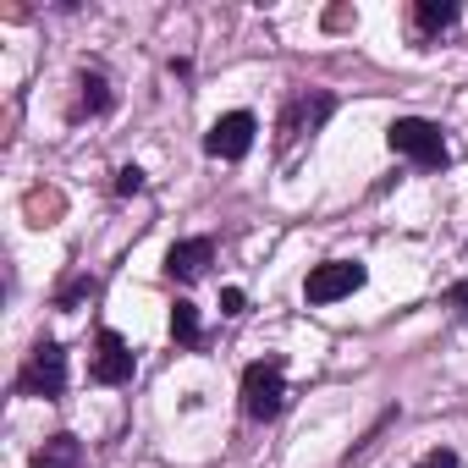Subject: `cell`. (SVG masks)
Instances as JSON below:
<instances>
[{"label": "cell", "mask_w": 468, "mask_h": 468, "mask_svg": "<svg viewBox=\"0 0 468 468\" xmlns=\"http://www.w3.org/2000/svg\"><path fill=\"white\" fill-rule=\"evenodd\" d=\"M386 144H391L397 154H408L413 165H424V171H441V165H446V138H441V127L424 122V116H397V122L386 127Z\"/></svg>", "instance_id": "obj_1"}, {"label": "cell", "mask_w": 468, "mask_h": 468, "mask_svg": "<svg viewBox=\"0 0 468 468\" xmlns=\"http://www.w3.org/2000/svg\"><path fill=\"white\" fill-rule=\"evenodd\" d=\"M287 408V380H282V358H260L243 369V413L249 419H276Z\"/></svg>", "instance_id": "obj_2"}, {"label": "cell", "mask_w": 468, "mask_h": 468, "mask_svg": "<svg viewBox=\"0 0 468 468\" xmlns=\"http://www.w3.org/2000/svg\"><path fill=\"white\" fill-rule=\"evenodd\" d=\"M17 391L23 397H61L67 391V353H61V342H39L28 353V364L17 375Z\"/></svg>", "instance_id": "obj_3"}, {"label": "cell", "mask_w": 468, "mask_h": 468, "mask_svg": "<svg viewBox=\"0 0 468 468\" xmlns=\"http://www.w3.org/2000/svg\"><path fill=\"white\" fill-rule=\"evenodd\" d=\"M358 287H364V265L358 260H325V265L309 271L303 298L309 303H336V298H353Z\"/></svg>", "instance_id": "obj_4"}, {"label": "cell", "mask_w": 468, "mask_h": 468, "mask_svg": "<svg viewBox=\"0 0 468 468\" xmlns=\"http://www.w3.org/2000/svg\"><path fill=\"white\" fill-rule=\"evenodd\" d=\"M254 133H260V122H254L249 111H226V116L204 133V149H209L215 160H243V154L254 149Z\"/></svg>", "instance_id": "obj_5"}, {"label": "cell", "mask_w": 468, "mask_h": 468, "mask_svg": "<svg viewBox=\"0 0 468 468\" xmlns=\"http://www.w3.org/2000/svg\"><path fill=\"white\" fill-rule=\"evenodd\" d=\"M133 369H138L133 347H127L116 331H100V336H94V364H89V375H94L100 386H127Z\"/></svg>", "instance_id": "obj_6"}, {"label": "cell", "mask_w": 468, "mask_h": 468, "mask_svg": "<svg viewBox=\"0 0 468 468\" xmlns=\"http://www.w3.org/2000/svg\"><path fill=\"white\" fill-rule=\"evenodd\" d=\"M331 111H336V100H331V94H298V100L282 111V144H298V138H303V133H314Z\"/></svg>", "instance_id": "obj_7"}, {"label": "cell", "mask_w": 468, "mask_h": 468, "mask_svg": "<svg viewBox=\"0 0 468 468\" xmlns=\"http://www.w3.org/2000/svg\"><path fill=\"white\" fill-rule=\"evenodd\" d=\"M209 265H215V243H209V238L171 243V254H165V276H171V282H198Z\"/></svg>", "instance_id": "obj_8"}, {"label": "cell", "mask_w": 468, "mask_h": 468, "mask_svg": "<svg viewBox=\"0 0 468 468\" xmlns=\"http://www.w3.org/2000/svg\"><path fill=\"white\" fill-rule=\"evenodd\" d=\"M28 468H83V441L78 435H50Z\"/></svg>", "instance_id": "obj_9"}, {"label": "cell", "mask_w": 468, "mask_h": 468, "mask_svg": "<svg viewBox=\"0 0 468 468\" xmlns=\"http://www.w3.org/2000/svg\"><path fill=\"white\" fill-rule=\"evenodd\" d=\"M457 17H463V6H457V0H419V6H413V23H419V34L452 28Z\"/></svg>", "instance_id": "obj_10"}, {"label": "cell", "mask_w": 468, "mask_h": 468, "mask_svg": "<svg viewBox=\"0 0 468 468\" xmlns=\"http://www.w3.org/2000/svg\"><path fill=\"white\" fill-rule=\"evenodd\" d=\"M171 336H176L182 347H198V342H204V325H198V309H193L187 298H176V303H171Z\"/></svg>", "instance_id": "obj_11"}, {"label": "cell", "mask_w": 468, "mask_h": 468, "mask_svg": "<svg viewBox=\"0 0 468 468\" xmlns=\"http://www.w3.org/2000/svg\"><path fill=\"white\" fill-rule=\"evenodd\" d=\"M78 89H83V94H78V111L100 116V111L111 105V89H105V78H100V72H83V78H78Z\"/></svg>", "instance_id": "obj_12"}, {"label": "cell", "mask_w": 468, "mask_h": 468, "mask_svg": "<svg viewBox=\"0 0 468 468\" xmlns=\"http://www.w3.org/2000/svg\"><path fill=\"white\" fill-rule=\"evenodd\" d=\"M23 209H28V220H34V226H50V220L61 215V193H45V187H34V193L23 198Z\"/></svg>", "instance_id": "obj_13"}, {"label": "cell", "mask_w": 468, "mask_h": 468, "mask_svg": "<svg viewBox=\"0 0 468 468\" xmlns=\"http://www.w3.org/2000/svg\"><path fill=\"white\" fill-rule=\"evenodd\" d=\"M413 468H457V452H446V446H435V452H424Z\"/></svg>", "instance_id": "obj_14"}, {"label": "cell", "mask_w": 468, "mask_h": 468, "mask_svg": "<svg viewBox=\"0 0 468 468\" xmlns=\"http://www.w3.org/2000/svg\"><path fill=\"white\" fill-rule=\"evenodd\" d=\"M138 187H144V171L138 165H122L116 171V193H138Z\"/></svg>", "instance_id": "obj_15"}, {"label": "cell", "mask_w": 468, "mask_h": 468, "mask_svg": "<svg viewBox=\"0 0 468 468\" xmlns=\"http://www.w3.org/2000/svg\"><path fill=\"white\" fill-rule=\"evenodd\" d=\"M89 292H94V282H89V276H78V282H72L56 303H61V309H72V303H78V298H89Z\"/></svg>", "instance_id": "obj_16"}, {"label": "cell", "mask_w": 468, "mask_h": 468, "mask_svg": "<svg viewBox=\"0 0 468 468\" xmlns=\"http://www.w3.org/2000/svg\"><path fill=\"white\" fill-rule=\"evenodd\" d=\"M243 309H249V298H243L238 287H226V292H220V314H243Z\"/></svg>", "instance_id": "obj_17"}, {"label": "cell", "mask_w": 468, "mask_h": 468, "mask_svg": "<svg viewBox=\"0 0 468 468\" xmlns=\"http://www.w3.org/2000/svg\"><path fill=\"white\" fill-rule=\"evenodd\" d=\"M446 298H452V309H457V314H463V320H468V276H463V282H457V287H452V292H446Z\"/></svg>", "instance_id": "obj_18"}]
</instances>
